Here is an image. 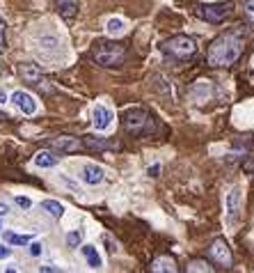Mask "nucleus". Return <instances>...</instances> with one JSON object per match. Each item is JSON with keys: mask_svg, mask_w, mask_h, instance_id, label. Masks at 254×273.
Returning a JSON list of instances; mask_svg holds the SVG:
<instances>
[{"mask_svg": "<svg viewBox=\"0 0 254 273\" xmlns=\"http://www.w3.org/2000/svg\"><path fill=\"white\" fill-rule=\"evenodd\" d=\"M7 51V23L0 16V53Z\"/></svg>", "mask_w": 254, "mask_h": 273, "instance_id": "nucleus-22", "label": "nucleus"}, {"mask_svg": "<svg viewBox=\"0 0 254 273\" xmlns=\"http://www.w3.org/2000/svg\"><path fill=\"white\" fill-rule=\"evenodd\" d=\"M55 12L62 16V19H74L76 12H78V5H76V0H51Z\"/></svg>", "mask_w": 254, "mask_h": 273, "instance_id": "nucleus-13", "label": "nucleus"}, {"mask_svg": "<svg viewBox=\"0 0 254 273\" xmlns=\"http://www.w3.org/2000/svg\"><path fill=\"white\" fill-rule=\"evenodd\" d=\"M188 271L193 273V271H197V273H211L213 271V266L206 262V259H195V262H190L188 264Z\"/></svg>", "mask_w": 254, "mask_h": 273, "instance_id": "nucleus-20", "label": "nucleus"}, {"mask_svg": "<svg viewBox=\"0 0 254 273\" xmlns=\"http://www.w3.org/2000/svg\"><path fill=\"white\" fill-rule=\"evenodd\" d=\"M245 16L250 19V23H254V0H250L245 5Z\"/></svg>", "mask_w": 254, "mask_h": 273, "instance_id": "nucleus-25", "label": "nucleus"}, {"mask_svg": "<svg viewBox=\"0 0 254 273\" xmlns=\"http://www.w3.org/2000/svg\"><path fill=\"white\" fill-rule=\"evenodd\" d=\"M19 76H21L25 83L39 85V87H41V83H44V76H41L39 67L37 64H32V62H23V64H19Z\"/></svg>", "mask_w": 254, "mask_h": 273, "instance_id": "nucleus-10", "label": "nucleus"}, {"mask_svg": "<svg viewBox=\"0 0 254 273\" xmlns=\"http://www.w3.org/2000/svg\"><path fill=\"white\" fill-rule=\"evenodd\" d=\"M245 51V32L243 28H229L211 42L206 51L209 67H232Z\"/></svg>", "mask_w": 254, "mask_h": 273, "instance_id": "nucleus-1", "label": "nucleus"}, {"mask_svg": "<svg viewBox=\"0 0 254 273\" xmlns=\"http://www.w3.org/2000/svg\"><path fill=\"white\" fill-rule=\"evenodd\" d=\"M5 241L12 246H28L32 241L30 234H14V232H5Z\"/></svg>", "mask_w": 254, "mask_h": 273, "instance_id": "nucleus-19", "label": "nucleus"}, {"mask_svg": "<svg viewBox=\"0 0 254 273\" xmlns=\"http://www.w3.org/2000/svg\"><path fill=\"white\" fill-rule=\"evenodd\" d=\"M58 156L51 152V149H44V152H39L37 156H35V166L37 168H53V166H58Z\"/></svg>", "mask_w": 254, "mask_h": 273, "instance_id": "nucleus-15", "label": "nucleus"}, {"mask_svg": "<svg viewBox=\"0 0 254 273\" xmlns=\"http://www.w3.org/2000/svg\"><path fill=\"white\" fill-rule=\"evenodd\" d=\"M124 28H126V25H124V21H121V19H110V21H108V25H105V30L110 32V35H121V32H124Z\"/></svg>", "mask_w": 254, "mask_h": 273, "instance_id": "nucleus-21", "label": "nucleus"}, {"mask_svg": "<svg viewBox=\"0 0 254 273\" xmlns=\"http://www.w3.org/2000/svg\"><path fill=\"white\" fill-rule=\"evenodd\" d=\"M209 259L211 262H215L217 266H222V269H232L234 264V255H232V248H229V243L224 241L222 236H217L213 239L209 246Z\"/></svg>", "mask_w": 254, "mask_h": 273, "instance_id": "nucleus-6", "label": "nucleus"}, {"mask_svg": "<svg viewBox=\"0 0 254 273\" xmlns=\"http://www.w3.org/2000/svg\"><path fill=\"white\" fill-rule=\"evenodd\" d=\"M158 172H160V166H154V168H149V175H151V177H156Z\"/></svg>", "mask_w": 254, "mask_h": 273, "instance_id": "nucleus-31", "label": "nucleus"}, {"mask_svg": "<svg viewBox=\"0 0 254 273\" xmlns=\"http://www.w3.org/2000/svg\"><path fill=\"white\" fill-rule=\"evenodd\" d=\"M193 12L199 16L202 21L213 23V25H220V23H224L227 19H229V16H232L234 2H232V0H222V2H209V5L197 2Z\"/></svg>", "mask_w": 254, "mask_h": 273, "instance_id": "nucleus-5", "label": "nucleus"}, {"mask_svg": "<svg viewBox=\"0 0 254 273\" xmlns=\"http://www.w3.org/2000/svg\"><path fill=\"white\" fill-rule=\"evenodd\" d=\"M92 124H94V129H97V131L110 129L112 110H110V108H105V106H94V110H92Z\"/></svg>", "mask_w": 254, "mask_h": 273, "instance_id": "nucleus-11", "label": "nucleus"}, {"mask_svg": "<svg viewBox=\"0 0 254 273\" xmlns=\"http://www.w3.org/2000/svg\"><path fill=\"white\" fill-rule=\"evenodd\" d=\"M82 255H85V259H87V264L92 269H101V255L97 252L94 246H82Z\"/></svg>", "mask_w": 254, "mask_h": 273, "instance_id": "nucleus-18", "label": "nucleus"}, {"mask_svg": "<svg viewBox=\"0 0 254 273\" xmlns=\"http://www.w3.org/2000/svg\"><path fill=\"white\" fill-rule=\"evenodd\" d=\"M92 58L101 67H108V69L121 67L124 60H126V48H124V44L115 42V39H97L92 44Z\"/></svg>", "mask_w": 254, "mask_h": 273, "instance_id": "nucleus-2", "label": "nucleus"}, {"mask_svg": "<svg viewBox=\"0 0 254 273\" xmlns=\"http://www.w3.org/2000/svg\"><path fill=\"white\" fill-rule=\"evenodd\" d=\"M41 209H44L46 213H51L53 218H62V216H64V207H62L58 200H44V202H41Z\"/></svg>", "mask_w": 254, "mask_h": 273, "instance_id": "nucleus-17", "label": "nucleus"}, {"mask_svg": "<svg viewBox=\"0 0 254 273\" xmlns=\"http://www.w3.org/2000/svg\"><path fill=\"white\" fill-rule=\"evenodd\" d=\"M160 53L172 62H188L197 53V42L188 35H174L160 42Z\"/></svg>", "mask_w": 254, "mask_h": 273, "instance_id": "nucleus-3", "label": "nucleus"}, {"mask_svg": "<svg viewBox=\"0 0 254 273\" xmlns=\"http://www.w3.org/2000/svg\"><path fill=\"white\" fill-rule=\"evenodd\" d=\"M82 182L85 184H90V186H97V184H101L103 182V177H105V172H103V168L101 166H97V163H87V166L82 168Z\"/></svg>", "mask_w": 254, "mask_h": 273, "instance_id": "nucleus-12", "label": "nucleus"}, {"mask_svg": "<svg viewBox=\"0 0 254 273\" xmlns=\"http://www.w3.org/2000/svg\"><path fill=\"white\" fill-rule=\"evenodd\" d=\"M85 145L90 147V149H97V152H105V149H117V145L108 143L103 138H97V136H87L85 138Z\"/></svg>", "mask_w": 254, "mask_h": 273, "instance_id": "nucleus-16", "label": "nucleus"}, {"mask_svg": "<svg viewBox=\"0 0 254 273\" xmlns=\"http://www.w3.org/2000/svg\"><path fill=\"white\" fill-rule=\"evenodd\" d=\"M9 255H12V248H7V246L0 243V259H7Z\"/></svg>", "mask_w": 254, "mask_h": 273, "instance_id": "nucleus-27", "label": "nucleus"}, {"mask_svg": "<svg viewBox=\"0 0 254 273\" xmlns=\"http://www.w3.org/2000/svg\"><path fill=\"white\" fill-rule=\"evenodd\" d=\"M12 101H14V106L19 108L23 115H35L37 113V101H35V97L28 94V92L16 90L14 94H12Z\"/></svg>", "mask_w": 254, "mask_h": 273, "instance_id": "nucleus-9", "label": "nucleus"}, {"mask_svg": "<svg viewBox=\"0 0 254 273\" xmlns=\"http://www.w3.org/2000/svg\"><path fill=\"white\" fill-rule=\"evenodd\" d=\"M39 271L48 273V271H60V269H58V266H39Z\"/></svg>", "mask_w": 254, "mask_h": 273, "instance_id": "nucleus-30", "label": "nucleus"}, {"mask_svg": "<svg viewBox=\"0 0 254 273\" xmlns=\"http://www.w3.org/2000/svg\"><path fill=\"white\" fill-rule=\"evenodd\" d=\"M149 269L154 273H176L179 271V266H176V262L172 257H156L151 262Z\"/></svg>", "mask_w": 254, "mask_h": 273, "instance_id": "nucleus-14", "label": "nucleus"}, {"mask_svg": "<svg viewBox=\"0 0 254 273\" xmlns=\"http://www.w3.org/2000/svg\"><path fill=\"white\" fill-rule=\"evenodd\" d=\"M7 213H9V207L5 202H0V216H7Z\"/></svg>", "mask_w": 254, "mask_h": 273, "instance_id": "nucleus-29", "label": "nucleus"}, {"mask_svg": "<svg viewBox=\"0 0 254 273\" xmlns=\"http://www.w3.org/2000/svg\"><path fill=\"white\" fill-rule=\"evenodd\" d=\"M121 124H124V131L128 136L140 138V136H149L154 131V115L144 108H128L121 115Z\"/></svg>", "mask_w": 254, "mask_h": 273, "instance_id": "nucleus-4", "label": "nucleus"}, {"mask_svg": "<svg viewBox=\"0 0 254 273\" xmlns=\"http://www.w3.org/2000/svg\"><path fill=\"white\" fill-rule=\"evenodd\" d=\"M80 241H82L80 232H69V234H67V246H69V248H78V246H80Z\"/></svg>", "mask_w": 254, "mask_h": 273, "instance_id": "nucleus-23", "label": "nucleus"}, {"mask_svg": "<svg viewBox=\"0 0 254 273\" xmlns=\"http://www.w3.org/2000/svg\"><path fill=\"white\" fill-rule=\"evenodd\" d=\"M240 189L238 186H234L232 190H229V195H227V200H224V209H227V223L229 225H234L236 223V218H238L240 213Z\"/></svg>", "mask_w": 254, "mask_h": 273, "instance_id": "nucleus-8", "label": "nucleus"}, {"mask_svg": "<svg viewBox=\"0 0 254 273\" xmlns=\"http://www.w3.org/2000/svg\"><path fill=\"white\" fill-rule=\"evenodd\" d=\"M14 202L21 207V209H30V207H32V200H28V197H23V195H19Z\"/></svg>", "mask_w": 254, "mask_h": 273, "instance_id": "nucleus-24", "label": "nucleus"}, {"mask_svg": "<svg viewBox=\"0 0 254 273\" xmlns=\"http://www.w3.org/2000/svg\"><path fill=\"white\" fill-rule=\"evenodd\" d=\"M30 255H32V257H39V255H41V243H39V241L30 243Z\"/></svg>", "mask_w": 254, "mask_h": 273, "instance_id": "nucleus-26", "label": "nucleus"}, {"mask_svg": "<svg viewBox=\"0 0 254 273\" xmlns=\"http://www.w3.org/2000/svg\"><path fill=\"white\" fill-rule=\"evenodd\" d=\"M48 145H51V149H55V152H60V154H74V152H80L82 147H85V143L76 136H55L51 138Z\"/></svg>", "mask_w": 254, "mask_h": 273, "instance_id": "nucleus-7", "label": "nucleus"}, {"mask_svg": "<svg viewBox=\"0 0 254 273\" xmlns=\"http://www.w3.org/2000/svg\"><path fill=\"white\" fill-rule=\"evenodd\" d=\"M243 168H245V172H250V175H252V172H254V159H250Z\"/></svg>", "mask_w": 254, "mask_h": 273, "instance_id": "nucleus-28", "label": "nucleus"}, {"mask_svg": "<svg viewBox=\"0 0 254 273\" xmlns=\"http://www.w3.org/2000/svg\"><path fill=\"white\" fill-rule=\"evenodd\" d=\"M5 101H7V94H5V92H0V104H5Z\"/></svg>", "mask_w": 254, "mask_h": 273, "instance_id": "nucleus-32", "label": "nucleus"}]
</instances>
